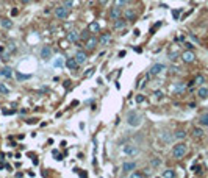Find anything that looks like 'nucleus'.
Instances as JSON below:
<instances>
[{"instance_id": "nucleus-32", "label": "nucleus", "mask_w": 208, "mask_h": 178, "mask_svg": "<svg viewBox=\"0 0 208 178\" xmlns=\"http://www.w3.org/2000/svg\"><path fill=\"white\" fill-rule=\"evenodd\" d=\"M0 92H2V94H5V95H6V94L10 92V89L6 88L5 85H2V83H0Z\"/></svg>"}, {"instance_id": "nucleus-43", "label": "nucleus", "mask_w": 208, "mask_h": 178, "mask_svg": "<svg viewBox=\"0 0 208 178\" xmlns=\"http://www.w3.org/2000/svg\"><path fill=\"white\" fill-rule=\"evenodd\" d=\"M155 95H157V97H161V95H163V92H160V91H157V92H155Z\"/></svg>"}, {"instance_id": "nucleus-25", "label": "nucleus", "mask_w": 208, "mask_h": 178, "mask_svg": "<svg viewBox=\"0 0 208 178\" xmlns=\"http://www.w3.org/2000/svg\"><path fill=\"white\" fill-rule=\"evenodd\" d=\"M192 136H194V138H202V136H204V130L199 128V127H196V128L192 130Z\"/></svg>"}, {"instance_id": "nucleus-36", "label": "nucleus", "mask_w": 208, "mask_h": 178, "mask_svg": "<svg viewBox=\"0 0 208 178\" xmlns=\"http://www.w3.org/2000/svg\"><path fill=\"white\" fill-rule=\"evenodd\" d=\"M131 177H133V178H139V177H144V174H141V172H133V174H131Z\"/></svg>"}, {"instance_id": "nucleus-20", "label": "nucleus", "mask_w": 208, "mask_h": 178, "mask_svg": "<svg viewBox=\"0 0 208 178\" xmlns=\"http://www.w3.org/2000/svg\"><path fill=\"white\" fill-rule=\"evenodd\" d=\"M197 95L200 99H207L208 97V88L202 86V88H199V91H197Z\"/></svg>"}, {"instance_id": "nucleus-26", "label": "nucleus", "mask_w": 208, "mask_h": 178, "mask_svg": "<svg viewBox=\"0 0 208 178\" xmlns=\"http://www.w3.org/2000/svg\"><path fill=\"white\" fill-rule=\"evenodd\" d=\"M161 177H164V178H174L175 177V172L172 169H168V170H164V172L161 174Z\"/></svg>"}, {"instance_id": "nucleus-10", "label": "nucleus", "mask_w": 208, "mask_h": 178, "mask_svg": "<svg viewBox=\"0 0 208 178\" xmlns=\"http://www.w3.org/2000/svg\"><path fill=\"white\" fill-rule=\"evenodd\" d=\"M66 66H67L69 70H75L78 67V63H77V59H75V58H67L66 59Z\"/></svg>"}, {"instance_id": "nucleus-5", "label": "nucleus", "mask_w": 208, "mask_h": 178, "mask_svg": "<svg viewBox=\"0 0 208 178\" xmlns=\"http://www.w3.org/2000/svg\"><path fill=\"white\" fill-rule=\"evenodd\" d=\"M164 69H166V66H164V64L157 63V64H154V66L150 67V75H160Z\"/></svg>"}, {"instance_id": "nucleus-45", "label": "nucleus", "mask_w": 208, "mask_h": 178, "mask_svg": "<svg viewBox=\"0 0 208 178\" xmlns=\"http://www.w3.org/2000/svg\"><path fill=\"white\" fill-rule=\"evenodd\" d=\"M22 2H25V3H27V2H30V0H22Z\"/></svg>"}, {"instance_id": "nucleus-27", "label": "nucleus", "mask_w": 208, "mask_h": 178, "mask_svg": "<svg viewBox=\"0 0 208 178\" xmlns=\"http://www.w3.org/2000/svg\"><path fill=\"white\" fill-rule=\"evenodd\" d=\"M128 3V0H114V5L119 6V8H122V6H125Z\"/></svg>"}, {"instance_id": "nucleus-35", "label": "nucleus", "mask_w": 208, "mask_h": 178, "mask_svg": "<svg viewBox=\"0 0 208 178\" xmlns=\"http://www.w3.org/2000/svg\"><path fill=\"white\" fill-rule=\"evenodd\" d=\"M88 38H89V31H86V30H85V31H83L81 35H80V39H83V41H86Z\"/></svg>"}, {"instance_id": "nucleus-19", "label": "nucleus", "mask_w": 208, "mask_h": 178, "mask_svg": "<svg viewBox=\"0 0 208 178\" xmlns=\"http://www.w3.org/2000/svg\"><path fill=\"white\" fill-rule=\"evenodd\" d=\"M125 27H127V20H124V19H116V22H114V28L122 30V28H125Z\"/></svg>"}, {"instance_id": "nucleus-4", "label": "nucleus", "mask_w": 208, "mask_h": 178, "mask_svg": "<svg viewBox=\"0 0 208 178\" xmlns=\"http://www.w3.org/2000/svg\"><path fill=\"white\" fill-rule=\"evenodd\" d=\"M69 11H71V10H69L67 6L60 5V6H57V8H55V17L63 20V19H66V17L69 16Z\"/></svg>"}, {"instance_id": "nucleus-14", "label": "nucleus", "mask_w": 208, "mask_h": 178, "mask_svg": "<svg viewBox=\"0 0 208 178\" xmlns=\"http://www.w3.org/2000/svg\"><path fill=\"white\" fill-rule=\"evenodd\" d=\"M121 14H122V11H121L119 6H114V8H113L111 11H110V17H111L113 20L119 19V17H121Z\"/></svg>"}, {"instance_id": "nucleus-7", "label": "nucleus", "mask_w": 208, "mask_h": 178, "mask_svg": "<svg viewBox=\"0 0 208 178\" xmlns=\"http://www.w3.org/2000/svg\"><path fill=\"white\" fill-rule=\"evenodd\" d=\"M182 59L185 63H194V59H196V55H194L191 50H186L182 53Z\"/></svg>"}, {"instance_id": "nucleus-21", "label": "nucleus", "mask_w": 208, "mask_h": 178, "mask_svg": "<svg viewBox=\"0 0 208 178\" xmlns=\"http://www.w3.org/2000/svg\"><path fill=\"white\" fill-rule=\"evenodd\" d=\"M0 24H2V27L6 28V30L13 28V20H10V19H2V20H0Z\"/></svg>"}, {"instance_id": "nucleus-30", "label": "nucleus", "mask_w": 208, "mask_h": 178, "mask_svg": "<svg viewBox=\"0 0 208 178\" xmlns=\"http://www.w3.org/2000/svg\"><path fill=\"white\" fill-rule=\"evenodd\" d=\"M63 5H64V6H67V8L71 10V8H74V0H64Z\"/></svg>"}, {"instance_id": "nucleus-31", "label": "nucleus", "mask_w": 208, "mask_h": 178, "mask_svg": "<svg viewBox=\"0 0 208 178\" xmlns=\"http://www.w3.org/2000/svg\"><path fill=\"white\" fill-rule=\"evenodd\" d=\"M152 166H154V167H158V166H161V159L160 158H155V159H152Z\"/></svg>"}, {"instance_id": "nucleus-41", "label": "nucleus", "mask_w": 208, "mask_h": 178, "mask_svg": "<svg viewBox=\"0 0 208 178\" xmlns=\"http://www.w3.org/2000/svg\"><path fill=\"white\" fill-rule=\"evenodd\" d=\"M133 35H135V36H139V30H138V28H136V30L133 31Z\"/></svg>"}, {"instance_id": "nucleus-37", "label": "nucleus", "mask_w": 208, "mask_h": 178, "mask_svg": "<svg viewBox=\"0 0 208 178\" xmlns=\"http://www.w3.org/2000/svg\"><path fill=\"white\" fill-rule=\"evenodd\" d=\"M136 102H138V103H142V102H144V95H138Z\"/></svg>"}, {"instance_id": "nucleus-34", "label": "nucleus", "mask_w": 208, "mask_h": 178, "mask_svg": "<svg viewBox=\"0 0 208 178\" xmlns=\"http://www.w3.org/2000/svg\"><path fill=\"white\" fill-rule=\"evenodd\" d=\"M94 72H95V69H94V67H91V69H89L88 72H85V77H86V78L92 77V75H94Z\"/></svg>"}, {"instance_id": "nucleus-9", "label": "nucleus", "mask_w": 208, "mask_h": 178, "mask_svg": "<svg viewBox=\"0 0 208 178\" xmlns=\"http://www.w3.org/2000/svg\"><path fill=\"white\" fill-rule=\"evenodd\" d=\"M74 58L77 59V63H78V64H83V63H86V59H88L86 53L83 52V50H78L77 53H75V56H74Z\"/></svg>"}, {"instance_id": "nucleus-38", "label": "nucleus", "mask_w": 208, "mask_h": 178, "mask_svg": "<svg viewBox=\"0 0 208 178\" xmlns=\"http://www.w3.org/2000/svg\"><path fill=\"white\" fill-rule=\"evenodd\" d=\"M160 25H161V22L155 24V25H154V28H152V33H154V31H155V30H157V28H158V27H160Z\"/></svg>"}, {"instance_id": "nucleus-22", "label": "nucleus", "mask_w": 208, "mask_h": 178, "mask_svg": "<svg viewBox=\"0 0 208 178\" xmlns=\"http://www.w3.org/2000/svg\"><path fill=\"white\" fill-rule=\"evenodd\" d=\"M88 30L92 31V33H99V30H100L99 22H91V24H89V27H88Z\"/></svg>"}, {"instance_id": "nucleus-11", "label": "nucleus", "mask_w": 208, "mask_h": 178, "mask_svg": "<svg viewBox=\"0 0 208 178\" xmlns=\"http://www.w3.org/2000/svg\"><path fill=\"white\" fill-rule=\"evenodd\" d=\"M136 169V164L135 162H124L122 164V172L124 174H130L131 170H135Z\"/></svg>"}, {"instance_id": "nucleus-12", "label": "nucleus", "mask_w": 208, "mask_h": 178, "mask_svg": "<svg viewBox=\"0 0 208 178\" xmlns=\"http://www.w3.org/2000/svg\"><path fill=\"white\" fill-rule=\"evenodd\" d=\"M67 39L71 41V42H77V41L80 39V33L77 30H71L67 33Z\"/></svg>"}, {"instance_id": "nucleus-33", "label": "nucleus", "mask_w": 208, "mask_h": 178, "mask_svg": "<svg viewBox=\"0 0 208 178\" xmlns=\"http://www.w3.org/2000/svg\"><path fill=\"white\" fill-rule=\"evenodd\" d=\"M53 66H55V67H61V66H63V59H61V58H57V59L53 61Z\"/></svg>"}, {"instance_id": "nucleus-28", "label": "nucleus", "mask_w": 208, "mask_h": 178, "mask_svg": "<svg viewBox=\"0 0 208 178\" xmlns=\"http://www.w3.org/2000/svg\"><path fill=\"white\" fill-rule=\"evenodd\" d=\"M194 83H196V85H204L205 83V78H204V75H197V77H196V81H194Z\"/></svg>"}, {"instance_id": "nucleus-24", "label": "nucleus", "mask_w": 208, "mask_h": 178, "mask_svg": "<svg viewBox=\"0 0 208 178\" xmlns=\"http://www.w3.org/2000/svg\"><path fill=\"white\" fill-rule=\"evenodd\" d=\"M199 122H200V125H204V127H208V113H204L202 116H200Z\"/></svg>"}, {"instance_id": "nucleus-2", "label": "nucleus", "mask_w": 208, "mask_h": 178, "mask_svg": "<svg viewBox=\"0 0 208 178\" xmlns=\"http://www.w3.org/2000/svg\"><path fill=\"white\" fill-rule=\"evenodd\" d=\"M186 152H188L186 144L180 142V144H177V145H174V148H172V156L177 158V159H180V158H183V156L186 155Z\"/></svg>"}, {"instance_id": "nucleus-1", "label": "nucleus", "mask_w": 208, "mask_h": 178, "mask_svg": "<svg viewBox=\"0 0 208 178\" xmlns=\"http://www.w3.org/2000/svg\"><path fill=\"white\" fill-rule=\"evenodd\" d=\"M127 124H128L130 127H133V128L139 127V125L142 124V114L136 113V111H131V113L127 116Z\"/></svg>"}, {"instance_id": "nucleus-42", "label": "nucleus", "mask_w": 208, "mask_h": 178, "mask_svg": "<svg viewBox=\"0 0 208 178\" xmlns=\"http://www.w3.org/2000/svg\"><path fill=\"white\" fill-rule=\"evenodd\" d=\"M10 50H16V45L14 44H10Z\"/></svg>"}, {"instance_id": "nucleus-16", "label": "nucleus", "mask_w": 208, "mask_h": 178, "mask_svg": "<svg viewBox=\"0 0 208 178\" xmlns=\"http://www.w3.org/2000/svg\"><path fill=\"white\" fill-rule=\"evenodd\" d=\"M52 56V49L50 47H42V50H41V58L42 59H48Z\"/></svg>"}, {"instance_id": "nucleus-13", "label": "nucleus", "mask_w": 208, "mask_h": 178, "mask_svg": "<svg viewBox=\"0 0 208 178\" xmlns=\"http://www.w3.org/2000/svg\"><path fill=\"white\" fill-rule=\"evenodd\" d=\"M99 42L102 45H108L110 42H111V33H105V35H102L99 38Z\"/></svg>"}, {"instance_id": "nucleus-29", "label": "nucleus", "mask_w": 208, "mask_h": 178, "mask_svg": "<svg viewBox=\"0 0 208 178\" xmlns=\"http://www.w3.org/2000/svg\"><path fill=\"white\" fill-rule=\"evenodd\" d=\"M16 77H17V80H30V78H31V75H24V73L17 72V73H16Z\"/></svg>"}, {"instance_id": "nucleus-40", "label": "nucleus", "mask_w": 208, "mask_h": 178, "mask_svg": "<svg viewBox=\"0 0 208 178\" xmlns=\"http://www.w3.org/2000/svg\"><path fill=\"white\" fill-rule=\"evenodd\" d=\"M185 45H186V47H188V50H191V49H192V44H189V42H186Z\"/></svg>"}, {"instance_id": "nucleus-44", "label": "nucleus", "mask_w": 208, "mask_h": 178, "mask_svg": "<svg viewBox=\"0 0 208 178\" xmlns=\"http://www.w3.org/2000/svg\"><path fill=\"white\" fill-rule=\"evenodd\" d=\"M99 2H100V5H105V3L108 2V0H99Z\"/></svg>"}, {"instance_id": "nucleus-6", "label": "nucleus", "mask_w": 208, "mask_h": 178, "mask_svg": "<svg viewBox=\"0 0 208 178\" xmlns=\"http://www.w3.org/2000/svg\"><path fill=\"white\" fill-rule=\"evenodd\" d=\"M171 89H172V92H175V94H182V92L186 91V85L182 83V81H178V83H174V85H172Z\"/></svg>"}, {"instance_id": "nucleus-39", "label": "nucleus", "mask_w": 208, "mask_h": 178, "mask_svg": "<svg viewBox=\"0 0 208 178\" xmlns=\"http://www.w3.org/2000/svg\"><path fill=\"white\" fill-rule=\"evenodd\" d=\"M178 14H180V11H172V16H174L175 19L178 17Z\"/></svg>"}, {"instance_id": "nucleus-3", "label": "nucleus", "mask_w": 208, "mask_h": 178, "mask_svg": "<svg viewBox=\"0 0 208 178\" xmlns=\"http://www.w3.org/2000/svg\"><path fill=\"white\" fill-rule=\"evenodd\" d=\"M122 153L127 156H136L139 153V148H138L135 144H125V145L122 147Z\"/></svg>"}, {"instance_id": "nucleus-15", "label": "nucleus", "mask_w": 208, "mask_h": 178, "mask_svg": "<svg viewBox=\"0 0 208 178\" xmlns=\"http://www.w3.org/2000/svg\"><path fill=\"white\" fill-rule=\"evenodd\" d=\"M97 42H99V39H97V38H88L86 39V49L88 50H92L94 47L97 45Z\"/></svg>"}, {"instance_id": "nucleus-23", "label": "nucleus", "mask_w": 208, "mask_h": 178, "mask_svg": "<svg viewBox=\"0 0 208 178\" xmlns=\"http://www.w3.org/2000/svg\"><path fill=\"white\" fill-rule=\"evenodd\" d=\"M174 138L175 139H185L186 138V131L185 130H177V131L174 133Z\"/></svg>"}, {"instance_id": "nucleus-18", "label": "nucleus", "mask_w": 208, "mask_h": 178, "mask_svg": "<svg viewBox=\"0 0 208 178\" xmlns=\"http://www.w3.org/2000/svg\"><path fill=\"white\" fill-rule=\"evenodd\" d=\"M0 75L5 77V78H11L13 77V69L11 67H3V69L0 70Z\"/></svg>"}, {"instance_id": "nucleus-8", "label": "nucleus", "mask_w": 208, "mask_h": 178, "mask_svg": "<svg viewBox=\"0 0 208 178\" xmlns=\"http://www.w3.org/2000/svg\"><path fill=\"white\" fill-rule=\"evenodd\" d=\"M124 17H125L128 22H131V20H135V19H136V11H135L133 8H128V10L124 11Z\"/></svg>"}, {"instance_id": "nucleus-17", "label": "nucleus", "mask_w": 208, "mask_h": 178, "mask_svg": "<svg viewBox=\"0 0 208 178\" xmlns=\"http://www.w3.org/2000/svg\"><path fill=\"white\" fill-rule=\"evenodd\" d=\"M172 138H174V134H171L169 131H161V133H160V139L164 141V142H171Z\"/></svg>"}]
</instances>
